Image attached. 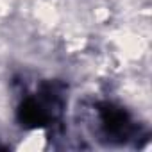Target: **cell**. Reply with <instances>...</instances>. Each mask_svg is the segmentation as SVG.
I'll list each match as a JSON object with an SVG mask.
<instances>
[{
    "label": "cell",
    "mask_w": 152,
    "mask_h": 152,
    "mask_svg": "<svg viewBox=\"0 0 152 152\" xmlns=\"http://www.w3.org/2000/svg\"><path fill=\"white\" fill-rule=\"evenodd\" d=\"M66 88L59 81L43 83L34 97H27L18 107V122L23 127L38 129L57 122L64 111Z\"/></svg>",
    "instance_id": "1"
},
{
    "label": "cell",
    "mask_w": 152,
    "mask_h": 152,
    "mask_svg": "<svg viewBox=\"0 0 152 152\" xmlns=\"http://www.w3.org/2000/svg\"><path fill=\"white\" fill-rule=\"evenodd\" d=\"M97 118L99 132L107 143H127L138 132V127L132 122L131 115L124 107L111 102L97 104Z\"/></svg>",
    "instance_id": "2"
}]
</instances>
